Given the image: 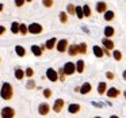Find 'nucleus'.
I'll return each mask as SVG.
<instances>
[{"mask_svg":"<svg viewBox=\"0 0 126 118\" xmlns=\"http://www.w3.org/2000/svg\"><path fill=\"white\" fill-rule=\"evenodd\" d=\"M83 12H84V17H91V8L88 4H84L83 6Z\"/></svg>","mask_w":126,"mask_h":118,"instance_id":"26","label":"nucleus"},{"mask_svg":"<svg viewBox=\"0 0 126 118\" xmlns=\"http://www.w3.org/2000/svg\"><path fill=\"white\" fill-rule=\"evenodd\" d=\"M68 53L69 56H76L79 53V45H71L68 48Z\"/></svg>","mask_w":126,"mask_h":118,"instance_id":"15","label":"nucleus"},{"mask_svg":"<svg viewBox=\"0 0 126 118\" xmlns=\"http://www.w3.org/2000/svg\"><path fill=\"white\" fill-rule=\"evenodd\" d=\"M63 107H64V101H63V99H57V101L54 102L53 110H54L56 113H60L61 110H63Z\"/></svg>","mask_w":126,"mask_h":118,"instance_id":"8","label":"nucleus"},{"mask_svg":"<svg viewBox=\"0 0 126 118\" xmlns=\"http://www.w3.org/2000/svg\"><path fill=\"white\" fill-rule=\"evenodd\" d=\"M123 95H125V99H126V91H125V92H123Z\"/></svg>","mask_w":126,"mask_h":118,"instance_id":"43","label":"nucleus"},{"mask_svg":"<svg viewBox=\"0 0 126 118\" xmlns=\"http://www.w3.org/2000/svg\"><path fill=\"white\" fill-rule=\"evenodd\" d=\"M49 110H50V107H49V104H47V103H41V104H39V107H38V113L41 115L49 114Z\"/></svg>","mask_w":126,"mask_h":118,"instance_id":"7","label":"nucleus"},{"mask_svg":"<svg viewBox=\"0 0 126 118\" xmlns=\"http://www.w3.org/2000/svg\"><path fill=\"white\" fill-rule=\"evenodd\" d=\"M84 61L83 60H79L77 61V64H76V72H79V73H83L84 72Z\"/></svg>","mask_w":126,"mask_h":118,"instance_id":"20","label":"nucleus"},{"mask_svg":"<svg viewBox=\"0 0 126 118\" xmlns=\"http://www.w3.org/2000/svg\"><path fill=\"white\" fill-rule=\"evenodd\" d=\"M0 96L4 99V101H8L12 98V85L10 83H4L1 85V90H0Z\"/></svg>","mask_w":126,"mask_h":118,"instance_id":"1","label":"nucleus"},{"mask_svg":"<svg viewBox=\"0 0 126 118\" xmlns=\"http://www.w3.org/2000/svg\"><path fill=\"white\" fill-rule=\"evenodd\" d=\"M44 96L45 98H50V96H52V90H49V88L44 90Z\"/></svg>","mask_w":126,"mask_h":118,"instance_id":"32","label":"nucleus"},{"mask_svg":"<svg viewBox=\"0 0 126 118\" xmlns=\"http://www.w3.org/2000/svg\"><path fill=\"white\" fill-rule=\"evenodd\" d=\"M34 87H35V84H34V82H33V80H30V82L27 83V88H34Z\"/></svg>","mask_w":126,"mask_h":118,"instance_id":"38","label":"nucleus"},{"mask_svg":"<svg viewBox=\"0 0 126 118\" xmlns=\"http://www.w3.org/2000/svg\"><path fill=\"white\" fill-rule=\"evenodd\" d=\"M91 88H92V87H91L90 83H84V84H83L81 87H80V92L85 95V94H88V92L91 91Z\"/></svg>","mask_w":126,"mask_h":118,"instance_id":"18","label":"nucleus"},{"mask_svg":"<svg viewBox=\"0 0 126 118\" xmlns=\"http://www.w3.org/2000/svg\"><path fill=\"white\" fill-rule=\"evenodd\" d=\"M79 53H87V44L85 42H83V44H80L79 45Z\"/></svg>","mask_w":126,"mask_h":118,"instance_id":"28","label":"nucleus"},{"mask_svg":"<svg viewBox=\"0 0 126 118\" xmlns=\"http://www.w3.org/2000/svg\"><path fill=\"white\" fill-rule=\"evenodd\" d=\"M107 10V4L104 3V1H99L98 4H96V11L100 12V14H104Z\"/></svg>","mask_w":126,"mask_h":118,"instance_id":"10","label":"nucleus"},{"mask_svg":"<svg viewBox=\"0 0 126 118\" xmlns=\"http://www.w3.org/2000/svg\"><path fill=\"white\" fill-rule=\"evenodd\" d=\"M98 92L100 94V95H103L104 92H107V84H106V82H100V83H99Z\"/></svg>","mask_w":126,"mask_h":118,"instance_id":"16","label":"nucleus"},{"mask_svg":"<svg viewBox=\"0 0 126 118\" xmlns=\"http://www.w3.org/2000/svg\"><path fill=\"white\" fill-rule=\"evenodd\" d=\"M95 118H100V117H95Z\"/></svg>","mask_w":126,"mask_h":118,"instance_id":"44","label":"nucleus"},{"mask_svg":"<svg viewBox=\"0 0 126 118\" xmlns=\"http://www.w3.org/2000/svg\"><path fill=\"white\" fill-rule=\"evenodd\" d=\"M112 18H114V12L112 11H106L104 12V19L106 20H111Z\"/></svg>","mask_w":126,"mask_h":118,"instance_id":"30","label":"nucleus"},{"mask_svg":"<svg viewBox=\"0 0 126 118\" xmlns=\"http://www.w3.org/2000/svg\"><path fill=\"white\" fill-rule=\"evenodd\" d=\"M64 69H60V72H58V76H60V79H61V82H64Z\"/></svg>","mask_w":126,"mask_h":118,"instance_id":"35","label":"nucleus"},{"mask_svg":"<svg viewBox=\"0 0 126 118\" xmlns=\"http://www.w3.org/2000/svg\"><path fill=\"white\" fill-rule=\"evenodd\" d=\"M103 46H104V49L106 50H111V49H114V42L111 41V39H109V38H103Z\"/></svg>","mask_w":126,"mask_h":118,"instance_id":"9","label":"nucleus"},{"mask_svg":"<svg viewBox=\"0 0 126 118\" xmlns=\"http://www.w3.org/2000/svg\"><path fill=\"white\" fill-rule=\"evenodd\" d=\"M68 49V41L66 39H60V41L57 42V50L60 53L65 52V50Z\"/></svg>","mask_w":126,"mask_h":118,"instance_id":"6","label":"nucleus"},{"mask_svg":"<svg viewBox=\"0 0 126 118\" xmlns=\"http://www.w3.org/2000/svg\"><path fill=\"white\" fill-rule=\"evenodd\" d=\"M107 96H109V98H117L118 95H119V90H117V88H110L109 91H107Z\"/></svg>","mask_w":126,"mask_h":118,"instance_id":"12","label":"nucleus"},{"mask_svg":"<svg viewBox=\"0 0 126 118\" xmlns=\"http://www.w3.org/2000/svg\"><path fill=\"white\" fill-rule=\"evenodd\" d=\"M19 23L18 22H12V25H11V31H12V34H18L19 33Z\"/></svg>","mask_w":126,"mask_h":118,"instance_id":"22","label":"nucleus"},{"mask_svg":"<svg viewBox=\"0 0 126 118\" xmlns=\"http://www.w3.org/2000/svg\"><path fill=\"white\" fill-rule=\"evenodd\" d=\"M112 56H114V58H115L117 61L122 60V53H121L119 50H114V52H112Z\"/></svg>","mask_w":126,"mask_h":118,"instance_id":"29","label":"nucleus"},{"mask_svg":"<svg viewBox=\"0 0 126 118\" xmlns=\"http://www.w3.org/2000/svg\"><path fill=\"white\" fill-rule=\"evenodd\" d=\"M25 73H26V76L31 77V76H33V75H34V71H33V69H31V68H27V69H26V72H25Z\"/></svg>","mask_w":126,"mask_h":118,"instance_id":"33","label":"nucleus"},{"mask_svg":"<svg viewBox=\"0 0 126 118\" xmlns=\"http://www.w3.org/2000/svg\"><path fill=\"white\" fill-rule=\"evenodd\" d=\"M3 7H4V6H3V4H1V3H0V12L3 11Z\"/></svg>","mask_w":126,"mask_h":118,"instance_id":"41","label":"nucleus"},{"mask_svg":"<svg viewBox=\"0 0 126 118\" xmlns=\"http://www.w3.org/2000/svg\"><path fill=\"white\" fill-rule=\"evenodd\" d=\"M27 31H29V27H27L26 25H23V23H22V25L19 26V33L23 34V35H26V34H27Z\"/></svg>","mask_w":126,"mask_h":118,"instance_id":"27","label":"nucleus"},{"mask_svg":"<svg viewBox=\"0 0 126 118\" xmlns=\"http://www.w3.org/2000/svg\"><path fill=\"white\" fill-rule=\"evenodd\" d=\"M106 76H107V79H110V80H112V79H114V73H112V72H107V73H106Z\"/></svg>","mask_w":126,"mask_h":118,"instance_id":"36","label":"nucleus"},{"mask_svg":"<svg viewBox=\"0 0 126 118\" xmlns=\"http://www.w3.org/2000/svg\"><path fill=\"white\" fill-rule=\"evenodd\" d=\"M76 15H77V18H79V19H83V18H84V12H83V7H80V6H76Z\"/></svg>","mask_w":126,"mask_h":118,"instance_id":"24","label":"nucleus"},{"mask_svg":"<svg viewBox=\"0 0 126 118\" xmlns=\"http://www.w3.org/2000/svg\"><path fill=\"white\" fill-rule=\"evenodd\" d=\"M15 110L12 107H3L1 109V118H14Z\"/></svg>","mask_w":126,"mask_h":118,"instance_id":"2","label":"nucleus"},{"mask_svg":"<svg viewBox=\"0 0 126 118\" xmlns=\"http://www.w3.org/2000/svg\"><path fill=\"white\" fill-rule=\"evenodd\" d=\"M15 52H16V54L19 56V57H23V56L26 54V50L23 46H20V45H18L16 48H15Z\"/></svg>","mask_w":126,"mask_h":118,"instance_id":"21","label":"nucleus"},{"mask_svg":"<svg viewBox=\"0 0 126 118\" xmlns=\"http://www.w3.org/2000/svg\"><path fill=\"white\" fill-rule=\"evenodd\" d=\"M122 77H123V79L126 80V69H125V71H123V73H122Z\"/></svg>","mask_w":126,"mask_h":118,"instance_id":"40","label":"nucleus"},{"mask_svg":"<svg viewBox=\"0 0 126 118\" xmlns=\"http://www.w3.org/2000/svg\"><path fill=\"white\" fill-rule=\"evenodd\" d=\"M41 31H42V26L39 23H31L29 26V33L31 34H39Z\"/></svg>","mask_w":126,"mask_h":118,"instance_id":"4","label":"nucleus"},{"mask_svg":"<svg viewBox=\"0 0 126 118\" xmlns=\"http://www.w3.org/2000/svg\"><path fill=\"white\" fill-rule=\"evenodd\" d=\"M94 54H95L98 58H100V57H103V54H104V50L102 49L100 46H98V45H96V46H94Z\"/></svg>","mask_w":126,"mask_h":118,"instance_id":"14","label":"nucleus"},{"mask_svg":"<svg viewBox=\"0 0 126 118\" xmlns=\"http://www.w3.org/2000/svg\"><path fill=\"white\" fill-rule=\"evenodd\" d=\"M68 111L71 113V114H76V113H79V111H80V104H77V103H72V104H69Z\"/></svg>","mask_w":126,"mask_h":118,"instance_id":"11","label":"nucleus"},{"mask_svg":"<svg viewBox=\"0 0 126 118\" xmlns=\"http://www.w3.org/2000/svg\"><path fill=\"white\" fill-rule=\"evenodd\" d=\"M114 27L112 26H107V27H104V37L106 38H110V37H112L114 35Z\"/></svg>","mask_w":126,"mask_h":118,"instance_id":"13","label":"nucleus"},{"mask_svg":"<svg viewBox=\"0 0 126 118\" xmlns=\"http://www.w3.org/2000/svg\"><path fill=\"white\" fill-rule=\"evenodd\" d=\"M57 44V39L56 38H50V39H47L46 41V44H45V48H46V49H53V48H54V45Z\"/></svg>","mask_w":126,"mask_h":118,"instance_id":"17","label":"nucleus"},{"mask_svg":"<svg viewBox=\"0 0 126 118\" xmlns=\"http://www.w3.org/2000/svg\"><path fill=\"white\" fill-rule=\"evenodd\" d=\"M31 52H33V54L37 56V57H39V56L42 54L41 46H37V45H33V46H31Z\"/></svg>","mask_w":126,"mask_h":118,"instance_id":"19","label":"nucleus"},{"mask_svg":"<svg viewBox=\"0 0 126 118\" xmlns=\"http://www.w3.org/2000/svg\"><path fill=\"white\" fill-rule=\"evenodd\" d=\"M66 14H71V15L76 14V7H75L73 4H68V6H66Z\"/></svg>","mask_w":126,"mask_h":118,"instance_id":"23","label":"nucleus"},{"mask_svg":"<svg viewBox=\"0 0 126 118\" xmlns=\"http://www.w3.org/2000/svg\"><path fill=\"white\" fill-rule=\"evenodd\" d=\"M60 20L63 23H66L68 22V14L66 12H60Z\"/></svg>","mask_w":126,"mask_h":118,"instance_id":"31","label":"nucleus"},{"mask_svg":"<svg viewBox=\"0 0 126 118\" xmlns=\"http://www.w3.org/2000/svg\"><path fill=\"white\" fill-rule=\"evenodd\" d=\"M15 4H16L18 7H20V6H23V4H25V0H16V1H15Z\"/></svg>","mask_w":126,"mask_h":118,"instance_id":"37","label":"nucleus"},{"mask_svg":"<svg viewBox=\"0 0 126 118\" xmlns=\"http://www.w3.org/2000/svg\"><path fill=\"white\" fill-rule=\"evenodd\" d=\"M110 118H119V117H117V115H111Z\"/></svg>","mask_w":126,"mask_h":118,"instance_id":"42","label":"nucleus"},{"mask_svg":"<svg viewBox=\"0 0 126 118\" xmlns=\"http://www.w3.org/2000/svg\"><path fill=\"white\" fill-rule=\"evenodd\" d=\"M4 31H6V29H4L3 26H0V35H1V34H4Z\"/></svg>","mask_w":126,"mask_h":118,"instance_id":"39","label":"nucleus"},{"mask_svg":"<svg viewBox=\"0 0 126 118\" xmlns=\"http://www.w3.org/2000/svg\"><path fill=\"white\" fill-rule=\"evenodd\" d=\"M23 76H25V72H23L22 69L18 68L16 71H15V77H16L18 80H22V79H23Z\"/></svg>","mask_w":126,"mask_h":118,"instance_id":"25","label":"nucleus"},{"mask_svg":"<svg viewBox=\"0 0 126 118\" xmlns=\"http://www.w3.org/2000/svg\"><path fill=\"white\" fill-rule=\"evenodd\" d=\"M63 69H64V73L65 75H73L76 72V65L73 63H66Z\"/></svg>","mask_w":126,"mask_h":118,"instance_id":"3","label":"nucleus"},{"mask_svg":"<svg viewBox=\"0 0 126 118\" xmlns=\"http://www.w3.org/2000/svg\"><path fill=\"white\" fill-rule=\"evenodd\" d=\"M44 6L45 7H52L53 6V1H52V0H44Z\"/></svg>","mask_w":126,"mask_h":118,"instance_id":"34","label":"nucleus"},{"mask_svg":"<svg viewBox=\"0 0 126 118\" xmlns=\"http://www.w3.org/2000/svg\"><path fill=\"white\" fill-rule=\"evenodd\" d=\"M46 76H47V79H49L50 82H57L58 80V73L53 68H49L46 71Z\"/></svg>","mask_w":126,"mask_h":118,"instance_id":"5","label":"nucleus"}]
</instances>
